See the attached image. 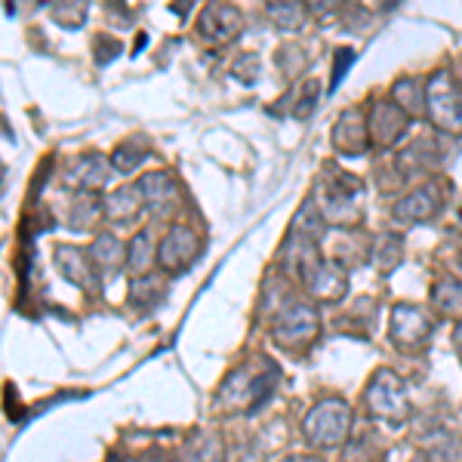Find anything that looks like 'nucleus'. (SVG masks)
Wrapping results in <instances>:
<instances>
[{
	"label": "nucleus",
	"mask_w": 462,
	"mask_h": 462,
	"mask_svg": "<svg viewBox=\"0 0 462 462\" xmlns=\"http://www.w3.org/2000/svg\"><path fill=\"white\" fill-rule=\"evenodd\" d=\"M278 385V364L268 357H253L222 379L216 404L226 413H253Z\"/></svg>",
	"instance_id": "obj_1"
},
{
	"label": "nucleus",
	"mask_w": 462,
	"mask_h": 462,
	"mask_svg": "<svg viewBox=\"0 0 462 462\" xmlns=\"http://www.w3.org/2000/svg\"><path fill=\"white\" fill-rule=\"evenodd\" d=\"M361 195L364 185L355 173L324 167V176L315 185V207L327 219V226L355 228L361 222Z\"/></svg>",
	"instance_id": "obj_2"
},
{
	"label": "nucleus",
	"mask_w": 462,
	"mask_h": 462,
	"mask_svg": "<svg viewBox=\"0 0 462 462\" xmlns=\"http://www.w3.org/2000/svg\"><path fill=\"white\" fill-rule=\"evenodd\" d=\"M352 431V407L339 398H324L309 410L302 422V435L305 441L318 450H333L342 447Z\"/></svg>",
	"instance_id": "obj_3"
},
{
	"label": "nucleus",
	"mask_w": 462,
	"mask_h": 462,
	"mask_svg": "<svg viewBox=\"0 0 462 462\" xmlns=\"http://www.w3.org/2000/svg\"><path fill=\"white\" fill-rule=\"evenodd\" d=\"M364 404H367L374 420H385L389 426H401L410 413L407 383L394 370H376L364 389Z\"/></svg>",
	"instance_id": "obj_4"
},
{
	"label": "nucleus",
	"mask_w": 462,
	"mask_h": 462,
	"mask_svg": "<svg viewBox=\"0 0 462 462\" xmlns=\"http://www.w3.org/2000/svg\"><path fill=\"white\" fill-rule=\"evenodd\" d=\"M320 337V315L311 302H290L272 327V339L287 352H305Z\"/></svg>",
	"instance_id": "obj_5"
},
{
	"label": "nucleus",
	"mask_w": 462,
	"mask_h": 462,
	"mask_svg": "<svg viewBox=\"0 0 462 462\" xmlns=\"http://www.w3.org/2000/svg\"><path fill=\"white\" fill-rule=\"evenodd\" d=\"M429 121L444 133L462 136V87L450 71H438L426 84Z\"/></svg>",
	"instance_id": "obj_6"
},
{
	"label": "nucleus",
	"mask_w": 462,
	"mask_h": 462,
	"mask_svg": "<svg viewBox=\"0 0 462 462\" xmlns=\"http://www.w3.org/2000/svg\"><path fill=\"white\" fill-rule=\"evenodd\" d=\"M435 333V320L422 305H394L392 309V320H389V339L401 352H413V348H422Z\"/></svg>",
	"instance_id": "obj_7"
},
{
	"label": "nucleus",
	"mask_w": 462,
	"mask_h": 462,
	"mask_svg": "<svg viewBox=\"0 0 462 462\" xmlns=\"http://www.w3.org/2000/svg\"><path fill=\"white\" fill-rule=\"evenodd\" d=\"M200 250H204V241L195 228L189 226H173L163 235V241L158 244V265L161 272L167 274H179L185 268H191L198 263Z\"/></svg>",
	"instance_id": "obj_8"
},
{
	"label": "nucleus",
	"mask_w": 462,
	"mask_h": 462,
	"mask_svg": "<svg viewBox=\"0 0 462 462\" xmlns=\"http://www.w3.org/2000/svg\"><path fill=\"white\" fill-rule=\"evenodd\" d=\"M410 126V115L394 99H376L367 111L370 143L376 148H392Z\"/></svg>",
	"instance_id": "obj_9"
},
{
	"label": "nucleus",
	"mask_w": 462,
	"mask_h": 462,
	"mask_svg": "<svg viewBox=\"0 0 462 462\" xmlns=\"http://www.w3.org/2000/svg\"><path fill=\"white\" fill-rule=\"evenodd\" d=\"M320 265H324V256H320L318 244L309 241V237L290 235L287 231V241L281 244V268H284L287 278H293L309 287Z\"/></svg>",
	"instance_id": "obj_10"
},
{
	"label": "nucleus",
	"mask_w": 462,
	"mask_h": 462,
	"mask_svg": "<svg viewBox=\"0 0 462 462\" xmlns=\"http://www.w3.org/2000/svg\"><path fill=\"white\" fill-rule=\"evenodd\" d=\"M444 210V195L438 182H422L416 185L413 191H407L404 198L394 204V219L407 222V226H416V222H429L435 219L438 213Z\"/></svg>",
	"instance_id": "obj_11"
},
{
	"label": "nucleus",
	"mask_w": 462,
	"mask_h": 462,
	"mask_svg": "<svg viewBox=\"0 0 462 462\" xmlns=\"http://www.w3.org/2000/svg\"><path fill=\"white\" fill-rule=\"evenodd\" d=\"M241 28H244V19L231 4H210L200 10L198 34L204 37V41H210L213 47H226V43L237 41Z\"/></svg>",
	"instance_id": "obj_12"
},
{
	"label": "nucleus",
	"mask_w": 462,
	"mask_h": 462,
	"mask_svg": "<svg viewBox=\"0 0 462 462\" xmlns=\"http://www.w3.org/2000/svg\"><path fill=\"white\" fill-rule=\"evenodd\" d=\"M330 143H333V152L342 154V158H357V154H364L370 145H374L370 143L367 117H364L357 108H346L337 117V124H333Z\"/></svg>",
	"instance_id": "obj_13"
},
{
	"label": "nucleus",
	"mask_w": 462,
	"mask_h": 462,
	"mask_svg": "<svg viewBox=\"0 0 462 462\" xmlns=\"http://www.w3.org/2000/svg\"><path fill=\"white\" fill-rule=\"evenodd\" d=\"M56 265L65 274V281L78 284L87 293H99V274H96V263L89 253L80 247H56Z\"/></svg>",
	"instance_id": "obj_14"
},
{
	"label": "nucleus",
	"mask_w": 462,
	"mask_h": 462,
	"mask_svg": "<svg viewBox=\"0 0 462 462\" xmlns=\"http://www.w3.org/2000/svg\"><path fill=\"white\" fill-rule=\"evenodd\" d=\"M309 290L311 300L324 302V305H333V302H342L348 293V274L342 263L337 259H324V265L318 268V274L311 278V284L305 287Z\"/></svg>",
	"instance_id": "obj_15"
},
{
	"label": "nucleus",
	"mask_w": 462,
	"mask_h": 462,
	"mask_svg": "<svg viewBox=\"0 0 462 462\" xmlns=\"http://www.w3.org/2000/svg\"><path fill=\"white\" fill-rule=\"evenodd\" d=\"M111 170H115L111 167V161H106L102 154H80V158L71 163L69 179H65V182L78 191H99V189H106Z\"/></svg>",
	"instance_id": "obj_16"
},
{
	"label": "nucleus",
	"mask_w": 462,
	"mask_h": 462,
	"mask_svg": "<svg viewBox=\"0 0 462 462\" xmlns=\"http://www.w3.org/2000/svg\"><path fill=\"white\" fill-rule=\"evenodd\" d=\"M145 207L148 204H145V195H143V189H139V182L136 185L126 182L102 200V213H106V219L111 222H133Z\"/></svg>",
	"instance_id": "obj_17"
},
{
	"label": "nucleus",
	"mask_w": 462,
	"mask_h": 462,
	"mask_svg": "<svg viewBox=\"0 0 462 462\" xmlns=\"http://www.w3.org/2000/svg\"><path fill=\"white\" fill-rule=\"evenodd\" d=\"M438 152V145L431 143V139H416V143H410L404 152L398 154V170L407 176H426L431 167H438L441 163L444 154H431Z\"/></svg>",
	"instance_id": "obj_18"
},
{
	"label": "nucleus",
	"mask_w": 462,
	"mask_h": 462,
	"mask_svg": "<svg viewBox=\"0 0 462 462\" xmlns=\"http://www.w3.org/2000/svg\"><path fill=\"white\" fill-rule=\"evenodd\" d=\"M431 305L447 320H462V281L459 278H441L431 287Z\"/></svg>",
	"instance_id": "obj_19"
},
{
	"label": "nucleus",
	"mask_w": 462,
	"mask_h": 462,
	"mask_svg": "<svg viewBox=\"0 0 462 462\" xmlns=\"http://www.w3.org/2000/svg\"><path fill=\"white\" fill-rule=\"evenodd\" d=\"M392 99L407 111L410 117H422L429 115L426 106V84L420 78H401L392 87Z\"/></svg>",
	"instance_id": "obj_20"
},
{
	"label": "nucleus",
	"mask_w": 462,
	"mask_h": 462,
	"mask_svg": "<svg viewBox=\"0 0 462 462\" xmlns=\"http://www.w3.org/2000/svg\"><path fill=\"white\" fill-rule=\"evenodd\" d=\"M139 189H143L145 195V204L152 207V210H161V207H167L170 200L176 198V182L170 173H145L139 179Z\"/></svg>",
	"instance_id": "obj_21"
},
{
	"label": "nucleus",
	"mask_w": 462,
	"mask_h": 462,
	"mask_svg": "<svg viewBox=\"0 0 462 462\" xmlns=\"http://www.w3.org/2000/svg\"><path fill=\"white\" fill-rule=\"evenodd\" d=\"M89 256H93L96 268H102V272H117V268L126 265V250L115 235L96 237L93 247H89Z\"/></svg>",
	"instance_id": "obj_22"
},
{
	"label": "nucleus",
	"mask_w": 462,
	"mask_h": 462,
	"mask_svg": "<svg viewBox=\"0 0 462 462\" xmlns=\"http://www.w3.org/2000/svg\"><path fill=\"white\" fill-rule=\"evenodd\" d=\"M179 462H226V453H222L219 438L207 435V431H198V435L182 447Z\"/></svg>",
	"instance_id": "obj_23"
},
{
	"label": "nucleus",
	"mask_w": 462,
	"mask_h": 462,
	"mask_svg": "<svg viewBox=\"0 0 462 462\" xmlns=\"http://www.w3.org/2000/svg\"><path fill=\"white\" fill-rule=\"evenodd\" d=\"M163 293H167V287H163L161 274H139V278H133L130 284V300L136 309H152V305H158L163 300Z\"/></svg>",
	"instance_id": "obj_24"
},
{
	"label": "nucleus",
	"mask_w": 462,
	"mask_h": 462,
	"mask_svg": "<svg viewBox=\"0 0 462 462\" xmlns=\"http://www.w3.org/2000/svg\"><path fill=\"white\" fill-rule=\"evenodd\" d=\"M374 259H376V268L383 274H392L394 268L404 263V237L401 235H383L376 241V250H374Z\"/></svg>",
	"instance_id": "obj_25"
},
{
	"label": "nucleus",
	"mask_w": 462,
	"mask_h": 462,
	"mask_svg": "<svg viewBox=\"0 0 462 462\" xmlns=\"http://www.w3.org/2000/svg\"><path fill=\"white\" fill-rule=\"evenodd\" d=\"M154 263H158V247H152V235H148V231H139L130 241V250H126V265H130L139 278V274H145Z\"/></svg>",
	"instance_id": "obj_26"
},
{
	"label": "nucleus",
	"mask_w": 462,
	"mask_h": 462,
	"mask_svg": "<svg viewBox=\"0 0 462 462\" xmlns=\"http://www.w3.org/2000/svg\"><path fill=\"white\" fill-rule=\"evenodd\" d=\"M268 19L281 28V32H300V28L309 22V10L302 4H268Z\"/></svg>",
	"instance_id": "obj_27"
},
{
	"label": "nucleus",
	"mask_w": 462,
	"mask_h": 462,
	"mask_svg": "<svg viewBox=\"0 0 462 462\" xmlns=\"http://www.w3.org/2000/svg\"><path fill=\"white\" fill-rule=\"evenodd\" d=\"M50 13H53V19L59 22L62 28H69V32H74V28H80L87 22V4H80V0H69V4H53L50 6Z\"/></svg>",
	"instance_id": "obj_28"
},
{
	"label": "nucleus",
	"mask_w": 462,
	"mask_h": 462,
	"mask_svg": "<svg viewBox=\"0 0 462 462\" xmlns=\"http://www.w3.org/2000/svg\"><path fill=\"white\" fill-rule=\"evenodd\" d=\"M143 148H133V145H121L117 152H111V167L117 170V173H133V170L139 167V163L145 161Z\"/></svg>",
	"instance_id": "obj_29"
},
{
	"label": "nucleus",
	"mask_w": 462,
	"mask_h": 462,
	"mask_svg": "<svg viewBox=\"0 0 462 462\" xmlns=\"http://www.w3.org/2000/svg\"><path fill=\"white\" fill-rule=\"evenodd\" d=\"M231 71H235V78H241L244 84H253V80L259 78V59L253 56V53L241 56V59L235 62V69H231Z\"/></svg>",
	"instance_id": "obj_30"
},
{
	"label": "nucleus",
	"mask_w": 462,
	"mask_h": 462,
	"mask_svg": "<svg viewBox=\"0 0 462 462\" xmlns=\"http://www.w3.org/2000/svg\"><path fill=\"white\" fill-rule=\"evenodd\" d=\"M333 59H337V62H333V89H337L339 84H342V74L348 71V65L355 62V53L352 50H337V53H333Z\"/></svg>",
	"instance_id": "obj_31"
},
{
	"label": "nucleus",
	"mask_w": 462,
	"mask_h": 462,
	"mask_svg": "<svg viewBox=\"0 0 462 462\" xmlns=\"http://www.w3.org/2000/svg\"><path fill=\"white\" fill-rule=\"evenodd\" d=\"M315 102H318V84H315V80H309V84H305V93H302L300 106H296V117H309L311 111H315Z\"/></svg>",
	"instance_id": "obj_32"
},
{
	"label": "nucleus",
	"mask_w": 462,
	"mask_h": 462,
	"mask_svg": "<svg viewBox=\"0 0 462 462\" xmlns=\"http://www.w3.org/2000/svg\"><path fill=\"white\" fill-rule=\"evenodd\" d=\"M453 342H457V352H459V357H462V320L457 324V333H453Z\"/></svg>",
	"instance_id": "obj_33"
},
{
	"label": "nucleus",
	"mask_w": 462,
	"mask_h": 462,
	"mask_svg": "<svg viewBox=\"0 0 462 462\" xmlns=\"http://www.w3.org/2000/svg\"><path fill=\"white\" fill-rule=\"evenodd\" d=\"M278 462H320L318 457H284V459H278Z\"/></svg>",
	"instance_id": "obj_34"
},
{
	"label": "nucleus",
	"mask_w": 462,
	"mask_h": 462,
	"mask_svg": "<svg viewBox=\"0 0 462 462\" xmlns=\"http://www.w3.org/2000/svg\"><path fill=\"white\" fill-rule=\"evenodd\" d=\"M410 462H435V459H431V457H429V453H416V457H413V459H410Z\"/></svg>",
	"instance_id": "obj_35"
}]
</instances>
